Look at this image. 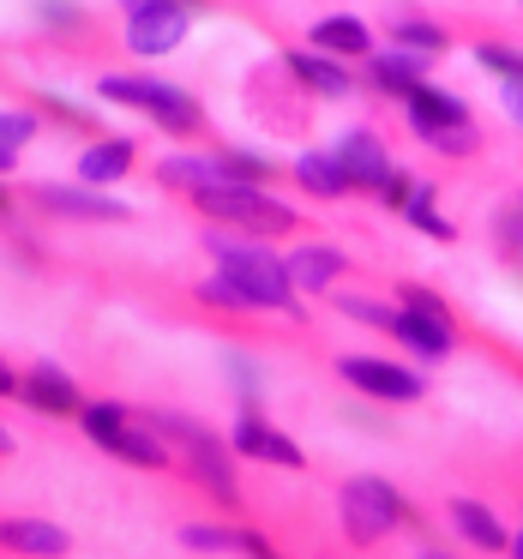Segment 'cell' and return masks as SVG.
<instances>
[{
    "mask_svg": "<svg viewBox=\"0 0 523 559\" xmlns=\"http://www.w3.org/2000/svg\"><path fill=\"white\" fill-rule=\"evenodd\" d=\"M403 121H409V133L421 139V145H433V139L457 133V127H475V109L445 85H421L409 103H403Z\"/></svg>",
    "mask_w": 523,
    "mask_h": 559,
    "instance_id": "obj_13",
    "label": "cell"
},
{
    "mask_svg": "<svg viewBox=\"0 0 523 559\" xmlns=\"http://www.w3.org/2000/svg\"><path fill=\"white\" fill-rule=\"evenodd\" d=\"M13 169H19V151H0V181H7Z\"/></svg>",
    "mask_w": 523,
    "mask_h": 559,
    "instance_id": "obj_44",
    "label": "cell"
},
{
    "mask_svg": "<svg viewBox=\"0 0 523 559\" xmlns=\"http://www.w3.org/2000/svg\"><path fill=\"white\" fill-rule=\"evenodd\" d=\"M127 13H139V7H193V13H205V7H217V0H121Z\"/></svg>",
    "mask_w": 523,
    "mask_h": 559,
    "instance_id": "obj_41",
    "label": "cell"
},
{
    "mask_svg": "<svg viewBox=\"0 0 523 559\" xmlns=\"http://www.w3.org/2000/svg\"><path fill=\"white\" fill-rule=\"evenodd\" d=\"M337 379L349 391H361V397H373V403H397V409H409V403H421L427 397V373L421 367H409V361H391V355H337Z\"/></svg>",
    "mask_w": 523,
    "mask_h": 559,
    "instance_id": "obj_5",
    "label": "cell"
},
{
    "mask_svg": "<svg viewBox=\"0 0 523 559\" xmlns=\"http://www.w3.org/2000/svg\"><path fill=\"white\" fill-rule=\"evenodd\" d=\"M37 25L49 31V37H67V43H85L91 37V25L97 19L79 7V0H37Z\"/></svg>",
    "mask_w": 523,
    "mask_h": 559,
    "instance_id": "obj_30",
    "label": "cell"
},
{
    "mask_svg": "<svg viewBox=\"0 0 523 559\" xmlns=\"http://www.w3.org/2000/svg\"><path fill=\"white\" fill-rule=\"evenodd\" d=\"M397 307H409V313H427V319H457L445 295H433L427 283H397Z\"/></svg>",
    "mask_w": 523,
    "mask_h": 559,
    "instance_id": "obj_34",
    "label": "cell"
},
{
    "mask_svg": "<svg viewBox=\"0 0 523 559\" xmlns=\"http://www.w3.org/2000/svg\"><path fill=\"white\" fill-rule=\"evenodd\" d=\"M403 217H409V229H415V235H427V241H439V247L457 241V223L439 217V187H433V181L415 187V199H409V211H403Z\"/></svg>",
    "mask_w": 523,
    "mask_h": 559,
    "instance_id": "obj_28",
    "label": "cell"
},
{
    "mask_svg": "<svg viewBox=\"0 0 523 559\" xmlns=\"http://www.w3.org/2000/svg\"><path fill=\"white\" fill-rule=\"evenodd\" d=\"M518 205H523V199H518Z\"/></svg>",
    "mask_w": 523,
    "mask_h": 559,
    "instance_id": "obj_49",
    "label": "cell"
},
{
    "mask_svg": "<svg viewBox=\"0 0 523 559\" xmlns=\"http://www.w3.org/2000/svg\"><path fill=\"white\" fill-rule=\"evenodd\" d=\"M331 307H337L343 319H355V325L379 331V337H391V325H397V301H373V295H325Z\"/></svg>",
    "mask_w": 523,
    "mask_h": 559,
    "instance_id": "obj_31",
    "label": "cell"
},
{
    "mask_svg": "<svg viewBox=\"0 0 523 559\" xmlns=\"http://www.w3.org/2000/svg\"><path fill=\"white\" fill-rule=\"evenodd\" d=\"M427 67H433V61H421V55L379 49V55H367V61H361V85L373 91V97H385V103H409L415 91L427 85Z\"/></svg>",
    "mask_w": 523,
    "mask_h": 559,
    "instance_id": "obj_15",
    "label": "cell"
},
{
    "mask_svg": "<svg viewBox=\"0 0 523 559\" xmlns=\"http://www.w3.org/2000/svg\"><path fill=\"white\" fill-rule=\"evenodd\" d=\"M109 457H121L127 469H151V475L175 469V451L163 445V439L151 433L145 421H133V427H127V433H121V439H115V445H109Z\"/></svg>",
    "mask_w": 523,
    "mask_h": 559,
    "instance_id": "obj_26",
    "label": "cell"
},
{
    "mask_svg": "<svg viewBox=\"0 0 523 559\" xmlns=\"http://www.w3.org/2000/svg\"><path fill=\"white\" fill-rule=\"evenodd\" d=\"M0 554L19 559H67L73 554V535L49 518H0Z\"/></svg>",
    "mask_w": 523,
    "mask_h": 559,
    "instance_id": "obj_18",
    "label": "cell"
},
{
    "mask_svg": "<svg viewBox=\"0 0 523 559\" xmlns=\"http://www.w3.org/2000/svg\"><path fill=\"white\" fill-rule=\"evenodd\" d=\"M211 157H217L223 187H259V193H271V181L289 175V169H277L271 157H259V151H235V145H217Z\"/></svg>",
    "mask_w": 523,
    "mask_h": 559,
    "instance_id": "obj_24",
    "label": "cell"
},
{
    "mask_svg": "<svg viewBox=\"0 0 523 559\" xmlns=\"http://www.w3.org/2000/svg\"><path fill=\"white\" fill-rule=\"evenodd\" d=\"M337 163H343V175H349V187L355 193H367V199H379V187L397 175V163H391V145L373 133V127H349V133L337 139Z\"/></svg>",
    "mask_w": 523,
    "mask_h": 559,
    "instance_id": "obj_12",
    "label": "cell"
},
{
    "mask_svg": "<svg viewBox=\"0 0 523 559\" xmlns=\"http://www.w3.org/2000/svg\"><path fill=\"white\" fill-rule=\"evenodd\" d=\"M0 457H13V433L7 427H0Z\"/></svg>",
    "mask_w": 523,
    "mask_h": 559,
    "instance_id": "obj_46",
    "label": "cell"
},
{
    "mask_svg": "<svg viewBox=\"0 0 523 559\" xmlns=\"http://www.w3.org/2000/svg\"><path fill=\"white\" fill-rule=\"evenodd\" d=\"M19 403L37 415H55V421H79L85 415V391H79V379L67 373V367L55 361H31L25 379H19Z\"/></svg>",
    "mask_w": 523,
    "mask_h": 559,
    "instance_id": "obj_10",
    "label": "cell"
},
{
    "mask_svg": "<svg viewBox=\"0 0 523 559\" xmlns=\"http://www.w3.org/2000/svg\"><path fill=\"white\" fill-rule=\"evenodd\" d=\"M97 97L115 103V109H139L151 127H157V133L187 139V145L211 139L205 103H199L193 91L169 85V79H151V73H103V79H97Z\"/></svg>",
    "mask_w": 523,
    "mask_h": 559,
    "instance_id": "obj_2",
    "label": "cell"
},
{
    "mask_svg": "<svg viewBox=\"0 0 523 559\" xmlns=\"http://www.w3.org/2000/svg\"><path fill=\"white\" fill-rule=\"evenodd\" d=\"M181 475L199 487V493H211L223 511H241V481H235V451L223 433H199L193 445L181 451Z\"/></svg>",
    "mask_w": 523,
    "mask_h": 559,
    "instance_id": "obj_7",
    "label": "cell"
},
{
    "mask_svg": "<svg viewBox=\"0 0 523 559\" xmlns=\"http://www.w3.org/2000/svg\"><path fill=\"white\" fill-rule=\"evenodd\" d=\"M193 31V7H139L127 13V31L121 43L139 55V61H157V55H175Z\"/></svg>",
    "mask_w": 523,
    "mask_h": 559,
    "instance_id": "obj_9",
    "label": "cell"
},
{
    "mask_svg": "<svg viewBox=\"0 0 523 559\" xmlns=\"http://www.w3.org/2000/svg\"><path fill=\"white\" fill-rule=\"evenodd\" d=\"M415 187H421V181H415L409 169H397L385 187H379V205H385L391 217H403V211H409V199H415Z\"/></svg>",
    "mask_w": 523,
    "mask_h": 559,
    "instance_id": "obj_37",
    "label": "cell"
},
{
    "mask_svg": "<svg viewBox=\"0 0 523 559\" xmlns=\"http://www.w3.org/2000/svg\"><path fill=\"white\" fill-rule=\"evenodd\" d=\"M31 211L37 217H61V223H133V211L121 205V199L97 193V187H61V181H31L25 193Z\"/></svg>",
    "mask_w": 523,
    "mask_h": 559,
    "instance_id": "obj_6",
    "label": "cell"
},
{
    "mask_svg": "<svg viewBox=\"0 0 523 559\" xmlns=\"http://www.w3.org/2000/svg\"><path fill=\"white\" fill-rule=\"evenodd\" d=\"M37 115H31V109H7V115H0V151H25L31 145V139H37Z\"/></svg>",
    "mask_w": 523,
    "mask_h": 559,
    "instance_id": "obj_35",
    "label": "cell"
},
{
    "mask_svg": "<svg viewBox=\"0 0 523 559\" xmlns=\"http://www.w3.org/2000/svg\"><path fill=\"white\" fill-rule=\"evenodd\" d=\"M187 554H235V523H181Z\"/></svg>",
    "mask_w": 523,
    "mask_h": 559,
    "instance_id": "obj_32",
    "label": "cell"
},
{
    "mask_svg": "<svg viewBox=\"0 0 523 559\" xmlns=\"http://www.w3.org/2000/svg\"><path fill=\"white\" fill-rule=\"evenodd\" d=\"M277 67L295 79V91H301V97H319V103H343L355 85H361V73H349L343 61L313 55V49H283Z\"/></svg>",
    "mask_w": 523,
    "mask_h": 559,
    "instance_id": "obj_14",
    "label": "cell"
},
{
    "mask_svg": "<svg viewBox=\"0 0 523 559\" xmlns=\"http://www.w3.org/2000/svg\"><path fill=\"white\" fill-rule=\"evenodd\" d=\"M307 49L331 55V61H367V55H379L367 19H355V13H325L313 31H307Z\"/></svg>",
    "mask_w": 523,
    "mask_h": 559,
    "instance_id": "obj_20",
    "label": "cell"
},
{
    "mask_svg": "<svg viewBox=\"0 0 523 559\" xmlns=\"http://www.w3.org/2000/svg\"><path fill=\"white\" fill-rule=\"evenodd\" d=\"M445 518H451V530H457L475 554H511V535H506V523L494 518V506L457 493V499H445Z\"/></svg>",
    "mask_w": 523,
    "mask_h": 559,
    "instance_id": "obj_21",
    "label": "cell"
},
{
    "mask_svg": "<svg viewBox=\"0 0 523 559\" xmlns=\"http://www.w3.org/2000/svg\"><path fill=\"white\" fill-rule=\"evenodd\" d=\"M133 169H139V139H127V133H109V139L79 151V187H97V193L127 181Z\"/></svg>",
    "mask_w": 523,
    "mask_h": 559,
    "instance_id": "obj_19",
    "label": "cell"
},
{
    "mask_svg": "<svg viewBox=\"0 0 523 559\" xmlns=\"http://www.w3.org/2000/svg\"><path fill=\"white\" fill-rule=\"evenodd\" d=\"M229 385L241 391V409H259V367L247 361V355H235V361H229Z\"/></svg>",
    "mask_w": 523,
    "mask_h": 559,
    "instance_id": "obj_39",
    "label": "cell"
},
{
    "mask_svg": "<svg viewBox=\"0 0 523 559\" xmlns=\"http://www.w3.org/2000/svg\"><path fill=\"white\" fill-rule=\"evenodd\" d=\"M187 205H193L211 229L241 235V241H265V247L307 229L301 211L283 205V199H271V193H259V187H205V193H193Z\"/></svg>",
    "mask_w": 523,
    "mask_h": 559,
    "instance_id": "obj_3",
    "label": "cell"
},
{
    "mask_svg": "<svg viewBox=\"0 0 523 559\" xmlns=\"http://www.w3.org/2000/svg\"><path fill=\"white\" fill-rule=\"evenodd\" d=\"M133 421H139V409H133V403H115V397H91V403H85V415H79L85 439H91V445H103V451H109Z\"/></svg>",
    "mask_w": 523,
    "mask_h": 559,
    "instance_id": "obj_27",
    "label": "cell"
},
{
    "mask_svg": "<svg viewBox=\"0 0 523 559\" xmlns=\"http://www.w3.org/2000/svg\"><path fill=\"white\" fill-rule=\"evenodd\" d=\"M506 109H511V121H518V133H523V91H506Z\"/></svg>",
    "mask_w": 523,
    "mask_h": 559,
    "instance_id": "obj_43",
    "label": "cell"
},
{
    "mask_svg": "<svg viewBox=\"0 0 523 559\" xmlns=\"http://www.w3.org/2000/svg\"><path fill=\"white\" fill-rule=\"evenodd\" d=\"M494 241L506 253V265H523V205L494 211Z\"/></svg>",
    "mask_w": 523,
    "mask_h": 559,
    "instance_id": "obj_33",
    "label": "cell"
},
{
    "mask_svg": "<svg viewBox=\"0 0 523 559\" xmlns=\"http://www.w3.org/2000/svg\"><path fill=\"white\" fill-rule=\"evenodd\" d=\"M385 37H391V49L421 55V61H445V55H451V31L439 25V19H421V13L385 19Z\"/></svg>",
    "mask_w": 523,
    "mask_h": 559,
    "instance_id": "obj_22",
    "label": "cell"
},
{
    "mask_svg": "<svg viewBox=\"0 0 523 559\" xmlns=\"http://www.w3.org/2000/svg\"><path fill=\"white\" fill-rule=\"evenodd\" d=\"M205 253L217 259V277L241 295L247 307H271V313H295L301 319V289L289 283L283 253H271L265 241H241V235H205Z\"/></svg>",
    "mask_w": 523,
    "mask_h": 559,
    "instance_id": "obj_1",
    "label": "cell"
},
{
    "mask_svg": "<svg viewBox=\"0 0 523 559\" xmlns=\"http://www.w3.org/2000/svg\"><path fill=\"white\" fill-rule=\"evenodd\" d=\"M511 559H523V530H518V535H511Z\"/></svg>",
    "mask_w": 523,
    "mask_h": 559,
    "instance_id": "obj_48",
    "label": "cell"
},
{
    "mask_svg": "<svg viewBox=\"0 0 523 559\" xmlns=\"http://www.w3.org/2000/svg\"><path fill=\"white\" fill-rule=\"evenodd\" d=\"M247 109H253L271 133H307V127H313L301 91H295V79L283 73V67H259L253 85H247Z\"/></svg>",
    "mask_w": 523,
    "mask_h": 559,
    "instance_id": "obj_8",
    "label": "cell"
},
{
    "mask_svg": "<svg viewBox=\"0 0 523 559\" xmlns=\"http://www.w3.org/2000/svg\"><path fill=\"white\" fill-rule=\"evenodd\" d=\"M469 55H475V67L494 73L506 91H523V49H511V43H499V37H475Z\"/></svg>",
    "mask_w": 523,
    "mask_h": 559,
    "instance_id": "obj_29",
    "label": "cell"
},
{
    "mask_svg": "<svg viewBox=\"0 0 523 559\" xmlns=\"http://www.w3.org/2000/svg\"><path fill=\"white\" fill-rule=\"evenodd\" d=\"M506 367H511V373L523 379V349H506Z\"/></svg>",
    "mask_w": 523,
    "mask_h": 559,
    "instance_id": "obj_45",
    "label": "cell"
},
{
    "mask_svg": "<svg viewBox=\"0 0 523 559\" xmlns=\"http://www.w3.org/2000/svg\"><path fill=\"white\" fill-rule=\"evenodd\" d=\"M391 343H403V349H409L415 361L439 367V361H451V355H457L463 331H457V319H427V313H409V307H397Z\"/></svg>",
    "mask_w": 523,
    "mask_h": 559,
    "instance_id": "obj_16",
    "label": "cell"
},
{
    "mask_svg": "<svg viewBox=\"0 0 523 559\" xmlns=\"http://www.w3.org/2000/svg\"><path fill=\"white\" fill-rule=\"evenodd\" d=\"M19 379H25V373H13V361L0 355V397H19Z\"/></svg>",
    "mask_w": 523,
    "mask_h": 559,
    "instance_id": "obj_42",
    "label": "cell"
},
{
    "mask_svg": "<svg viewBox=\"0 0 523 559\" xmlns=\"http://www.w3.org/2000/svg\"><path fill=\"white\" fill-rule=\"evenodd\" d=\"M229 451H235V457H253V463H271V469H307V451L295 445L283 427H271L265 409H241V415H235Z\"/></svg>",
    "mask_w": 523,
    "mask_h": 559,
    "instance_id": "obj_11",
    "label": "cell"
},
{
    "mask_svg": "<svg viewBox=\"0 0 523 559\" xmlns=\"http://www.w3.org/2000/svg\"><path fill=\"white\" fill-rule=\"evenodd\" d=\"M235 554H241V559H289L277 542H271V535L247 530V523H235Z\"/></svg>",
    "mask_w": 523,
    "mask_h": 559,
    "instance_id": "obj_38",
    "label": "cell"
},
{
    "mask_svg": "<svg viewBox=\"0 0 523 559\" xmlns=\"http://www.w3.org/2000/svg\"><path fill=\"white\" fill-rule=\"evenodd\" d=\"M289 181L301 187L307 199H355V187H349V175H343L337 151H301L295 169H289Z\"/></svg>",
    "mask_w": 523,
    "mask_h": 559,
    "instance_id": "obj_23",
    "label": "cell"
},
{
    "mask_svg": "<svg viewBox=\"0 0 523 559\" xmlns=\"http://www.w3.org/2000/svg\"><path fill=\"white\" fill-rule=\"evenodd\" d=\"M283 265H289V283L301 295H337V283L355 271V259L343 253V247H295V253H283Z\"/></svg>",
    "mask_w": 523,
    "mask_h": 559,
    "instance_id": "obj_17",
    "label": "cell"
},
{
    "mask_svg": "<svg viewBox=\"0 0 523 559\" xmlns=\"http://www.w3.org/2000/svg\"><path fill=\"white\" fill-rule=\"evenodd\" d=\"M337 511H343V535L349 547H379L397 530H421V511L403 499V487H391L385 475H349L337 487Z\"/></svg>",
    "mask_w": 523,
    "mask_h": 559,
    "instance_id": "obj_4",
    "label": "cell"
},
{
    "mask_svg": "<svg viewBox=\"0 0 523 559\" xmlns=\"http://www.w3.org/2000/svg\"><path fill=\"white\" fill-rule=\"evenodd\" d=\"M151 175H157V187H163V193H181V199L205 193V187H223L217 157H163Z\"/></svg>",
    "mask_w": 523,
    "mask_h": 559,
    "instance_id": "obj_25",
    "label": "cell"
},
{
    "mask_svg": "<svg viewBox=\"0 0 523 559\" xmlns=\"http://www.w3.org/2000/svg\"><path fill=\"white\" fill-rule=\"evenodd\" d=\"M415 559H457V554H439V547H421Z\"/></svg>",
    "mask_w": 523,
    "mask_h": 559,
    "instance_id": "obj_47",
    "label": "cell"
},
{
    "mask_svg": "<svg viewBox=\"0 0 523 559\" xmlns=\"http://www.w3.org/2000/svg\"><path fill=\"white\" fill-rule=\"evenodd\" d=\"M427 151H439L445 163H469V157H482V127H457V133L433 139Z\"/></svg>",
    "mask_w": 523,
    "mask_h": 559,
    "instance_id": "obj_36",
    "label": "cell"
},
{
    "mask_svg": "<svg viewBox=\"0 0 523 559\" xmlns=\"http://www.w3.org/2000/svg\"><path fill=\"white\" fill-rule=\"evenodd\" d=\"M19 205H25V199H19L13 187L0 181V229H13V223H19Z\"/></svg>",
    "mask_w": 523,
    "mask_h": 559,
    "instance_id": "obj_40",
    "label": "cell"
}]
</instances>
